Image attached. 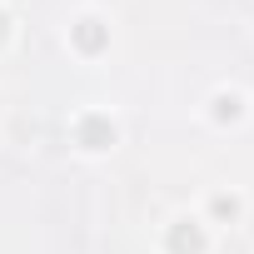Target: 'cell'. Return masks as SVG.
Listing matches in <instances>:
<instances>
[{
  "label": "cell",
  "mask_w": 254,
  "mask_h": 254,
  "mask_svg": "<svg viewBox=\"0 0 254 254\" xmlns=\"http://www.w3.org/2000/svg\"><path fill=\"white\" fill-rule=\"evenodd\" d=\"M75 140H80L85 150H110V145H115V125H110L105 115H85L80 130H75Z\"/></svg>",
  "instance_id": "cell-2"
},
{
  "label": "cell",
  "mask_w": 254,
  "mask_h": 254,
  "mask_svg": "<svg viewBox=\"0 0 254 254\" xmlns=\"http://www.w3.org/2000/svg\"><path fill=\"white\" fill-rule=\"evenodd\" d=\"M0 35H5V10H0Z\"/></svg>",
  "instance_id": "cell-6"
},
{
  "label": "cell",
  "mask_w": 254,
  "mask_h": 254,
  "mask_svg": "<svg viewBox=\"0 0 254 254\" xmlns=\"http://www.w3.org/2000/svg\"><path fill=\"white\" fill-rule=\"evenodd\" d=\"M110 45V30L100 25V20H80L75 25V50H85V55H100Z\"/></svg>",
  "instance_id": "cell-3"
},
{
  "label": "cell",
  "mask_w": 254,
  "mask_h": 254,
  "mask_svg": "<svg viewBox=\"0 0 254 254\" xmlns=\"http://www.w3.org/2000/svg\"><path fill=\"white\" fill-rule=\"evenodd\" d=\"M214 120H219V125L239 120V95H214Z\"/></svg>",
  "instance_id": "cell-4"
},
{
  "label": "cell",
  "mask_w": 254,
  "mask_h": 254,
  "mask_svg": "<svg viewBox=\"0 0 254 254\" xmlns=\"http://www.w3.org/2000/svg\"><path fill=\"white\" fill-rule=\"evenodd\" d=\"M165 249H170V254H204V229H199L194 219H180V224H170Z\"/></svg>",
  "instance_id": "cell-1"
},
{
  "label": "cell",
  "mask_w": 254,
  "mask_h": 254,
  "mask_svg": "<svg viewBox=\"0 0 254 254\" xmlns=\"http://www.w3.org/2000/svg\"><path fill=\"white\" fill-rule=\"evenodd\" d=\"M209 209H214L219 219H234V214H239V199H234V194H214V204H209Z\"/></svg>",
  "instance_id": "cell-5"
}]
</instances>
